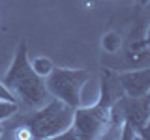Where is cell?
<instances>
[{"instance_id":"30bf717a","label":"cell","mask_w":150,"mask_h":140,"mask_svg":"<svg viewBox=\"0 0 150 140\" xmlns=\"http://www.w3.org/2000/svg\"><path fill=\"white\" fill-rule=\"evenodd\" d=\"M13 136L17 140H30L32 134H30V129H28L26 125H21V127H17V131L13 133Z\"/></svg>"},{"instance_id":"277c9868","label":"cell","mask_w":150,"mask_h":140,"mask_svg":"<svg viewBox=\"0 0 150 140\" xmlns=\"http://www.w3.org/2000/svg\"><path fill=\"white\" fill-rule=\"evenodd\" d=\"M111 110L112 106L101 101H96L92 106H77L73 110L71 136L79 140H96L103 138L111 129Z\"/></svg>"},{"instance_id":"3957f363","label":"cell","mask_w":150,"mask_h":140,"mask_svg":"<svg viewBox=\"0 0 150 140\" xmlns=\"http://www.w3.org/2000/svg\"><path fill=\"white\" fill-rule=\"evenodd\" d=\"M90 78V71L84 67H56L45 77V88L51 97H56L71 108L83 105V88Z\"/></svg>"},{"instance_id":"5b68a950","label":"cell","mask_w":150,"mask_h":140,"mask_svg":"<svg viewBox=\"0 0 150 140\" xmlns=\"http://www.w3.org/2000/svg\"><path fill=\"white\" fill-rule=\"evenodd\" d=\"M122 93L128 97H143L150 92V69L148 67H133L129 71L116 73Z\"/></svg>"},{"instance_id":"ba28073f","label":"cell","mask_w":150,"mask_h":140,"mask_svg":"<svg viewBox=\"0 0 150 140\" xmlns=\"http://www.w3.org/2000/svg\"><path fill=\"white\" fill-rule=\"evenodd\" d=\"M30 67L34 69L36 75H40L41 78H45L47 75L54 69V62L49 58V56H36V58L30 60Z\"/></svg>"},{"instance_id":"52a82bcc","label":"cell","mask_w":150,"mask_h":140,"mask_svg":"<svg viewBox=\"0 0 150 140\" xmlns=\"http://www.w3.org/2000/svg\"><path fill=\"white\" fill-rule=\"evenodd\" d=\"M122 45H124V39H122V36L118 32H115V30L105 32V34L101 36V49L105 50V52H109V54L118 52L122 49Z\"/></svg>"},{"instance_id":"7a4b0ae2","label":"cell","mask_w":150,"mask_h":140,"mask_svg":"<svg viewBox=\"0 0 150 140\" xmlns=\"http://www.w3.org/2000/svg\"><path fill=\"white\" fill-rule=\"evenodd\" d=\"M73 110L56 97H51L45 105L38 106L30 116L23 120V123L30 129L32 138L43 140V138H54L62 136L69 131L73 121Z\"/></svg>"},{"instance_id":"6da1fadb","label":"cell","mask_w":150,"mask_h":140,"mask_svg":"<svg viewBox=\"0 0 150 140\" xmlns=\"http://www.w3.org/2000/svg\"><path fill=\"white\" fill-rule=\"evenodd\" d=\"M2 82L9 88L13 95H17L30 108H38L51 99L45 88V78L36 75L34 69L30 67V58H28V49L25 41L19 43L11 65Z\"/></svg>"},{"instance_id":"7c38bea8","label":"cell","mask_w":150,"mask_h":140,"mask_svg":"<svg viewBox=\"0 0 150 140\" xmlns=\"http://www.w3.org/2000/svg\"><path fill=\"white\" fill-rule=\"evenodd\" d=\"M146 4H148V0H139V6H141V8L146 6Z\"/></svg>"},{"instance_id":"4fadbf2b","label":"cell","mask_w":150,"mask_h":140,"mask_svg":"<svg viewBox=\"0 0 150 140\" xmlns=\"http://www.w3.org/2000/svg\"><path fill=\"white\" fill-rule=\"evenodd\" d=\"M2 133H4V127H2V121H0V136H2Z\"/></svg>"},{"instance_id":"8992f818","label":"cell","mask_w":150,"mask_h":140,"mask_svg":"<svg viewBox=\"0 0 150 140\" xmlns=\"http://www.w3.org/2000/svg\"><path fill=\"white\" fill-rule=\"evenodd\" d=\"M124 62L128 67H148L150 54H148V34L144 32L141 37L129 39L124 49Z\"/></svg>"},{"instance_id":"8fae6325","label":"cell","mask_w":150,"mask_h":140,"mask_svg":"<svg viewBox=\"0 0 150 140\" xmlns=\"http://www.w3.org/2000/svg\"><path fill=\"white\" fill-rule=\"evenodd\" d=\"M0 99H6V101H15V95L9 92V88L4 82H0Z\"/></svg>"},{"instance_id":"9c48e42d","label":"cell","mask_w":150,"mask_h":140,"mask_svg":"<svg viewBox=\"0 0 150 140\" xmlns=\"http://www.w3.org/2000/svg\"><path fill=\"white\" fill-rule=\"evenodd\" d=\"M19 110L17 101H6V99H0V121H6L11 116H15Z\"/></svg>"}]
</instances>
